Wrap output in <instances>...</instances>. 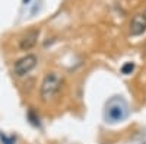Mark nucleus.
Masks as SVG:
<instances>
[{"label": "nucleus", "mask_w": 146, "mask_h": 144, "mask_svg": "<svg viewBox=\"0 0 146 144\" xmlns=\"http://www.w3.org/2000/svg\"><path fill=\"white\" fill-rule=\"evenodd\" d=\"M127 116V105L123 101H111L107 106V111H105V118L108 122H120Z\"/></svg>", "instance_id": "nucleus-2"}, {"label": "nucleus", "mask_w": 146, "mask_h": 144, "mask_svg": "<svg viewBox=\"0 0 146 144\" xmlns=\"http://www.w3.org/2000/svg\"><path fill=\"white\" fill-rule=\"evenodd\" d=\"M133 70H135V64L133 63H126L121 66V73L123 74H131Z\"/></svg>", "instance_id": "nucleus-6"}, {"label": "nucleus", "mask_w": 146, "mask_h": 144, "mask_svg": "<svg viewBox=\"0 0 146 144\" xmlns=\"http://www.w3.org/2000/svg\"><path fill=\"white\" fill-rule=\"evenodd\" d=\"M63 87V77L56 71H48L44 76L40 87V96L44 102L53 99Z\"/></svg>", "instance_id": "nucleus-1"}, {"label": "nucleus", "mask_w": 146, "mask_h": 144, "mask_svg": "<svg viewBox=\"0 0 146 144\" xmlns=\"http://www.w3.org/2000/svg\"><path fill=\"white\" fill-rule=\"evenodd\" d=\"M36 63H38V58L34 54H27L25 57H22L19 60H16L15 64H13V73L18 76V77H23L27 76L28 73L35 68Z\"/></svg>", "instance_id": "nucleus-3"}, {"label": "nucleus", "mask_w": 146, "mask_h": 144, "mask_svg": "<svg viewBox=\"0 0 146 144\" xmlns=\"http://www.w3.org/2000/svg\"><path fill=\"white\" fill-rule=\"evenodd\" d=\"M130 35L131 37H140L146 32V18L143 13L135 15L130 20Z\"/></svg>", "instance_id": "nucleus-5"}, {"label": "nucleus", "mask_w": 146, "mask_h": 144, "mask_svg": "<svg viewBox=\"0 0 146 144\" xmlns=\"http://www.w3.org/2000/svg\"><path fill=\"white\" fill-rule=\"evenodd\" d=\"M143 15H145V18H146V10H145V12H143Z\"/></svg>", "instance_id": "nucleus-9"}, {"label": "nucleus", "mask_w": 146, "mask_h": 144, "mask_svg": "<svg viewBox=\"0 0 146 144\" xmlns=\"http://www.w3.org/2000/svg\"><path fill=\"white\" fill-rule=\"evenodd\" d=\"M0 141H2V144H15V138L13 137H7L6 134H0Z\"/></svg>", "instance_id": "nucleus-7"}, {"label": "nucleus", "mask_w": 146, "mask_h": 144, "mask_svg": "<svg viewBox=\"0 0 146 144\" xmlns=\"http://www.w3.org/2000/svg\"><path fill=\"white\" fill-rule=\"evenodd\" d=\"M29 2V0H23V3H28Z\"/></svg>", "instance_id": "nucleus-8"}, {"label": "nucleus", "mask_w": 146, "mask_h": 144, "mask_svg": "<svg viewBox=\"0 0 146 144\" xmlns=\"http://www.w3.org/2000/svg\"><path fill=\"white\" fill-rule=\"evenodd\" d=\"M140 144H146V141H145V143H140Z\"/></svg>", "instance_id": "nucleus-10"}, {"label": "nucleus", "mask_w": 146, "mask_h": 144, "mask_svg": "<svg viewBox=\"0 0 146 144\" xmlns=\"http://www.w3.org/2000/svg\"><path fill=\"white\" fill-rule=\"evenodd\" d=\"M38 37H40V29L38 28L28 31L19 39V48H21V51H29V50H32V48L35 47V44H36V41H38Z\"/></svg>", "instance_id": "nucleus-4"}]
</instances>
